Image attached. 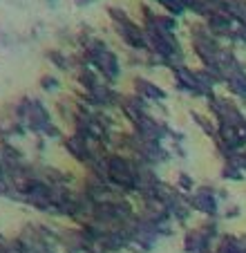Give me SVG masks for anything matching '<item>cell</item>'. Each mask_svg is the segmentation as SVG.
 <instances>
[{
    "label": "cell",
    "instance_id": "6da1fadb",
    "mask_svg": "<svg viewBox=\"0 0 246 253\" xmlns=\"http://www.w3.org/2000/svg\"><path fill=\"white\" fill-rule=\"evenodd\" d=\"M137 85H139V90H141L146 96H155V99H157V96H161V90H157V87H155V85H150V83L146 85V83H143L141 79H139Z\"/></svg>",
    "mask_w": 246,
    "mask_h": 253
}]
</instances>
